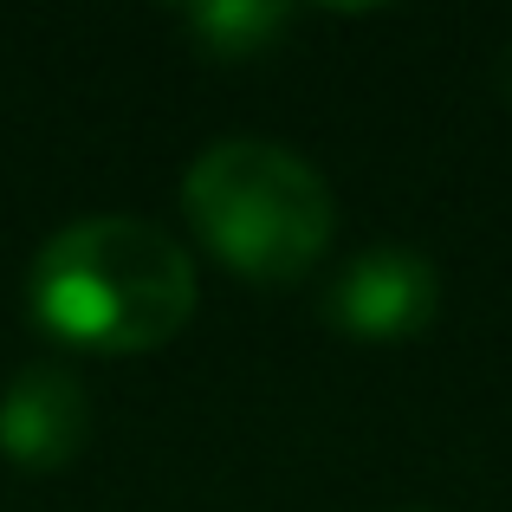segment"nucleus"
<instances>
[{"mask_svg":"<svg viewBox=\"0 0 512 512\" xmlns=\"http://www.w3.org/2000/svg\"><path fill=\"white\" fill-rule=\"evenodd\" d=\"M26 299L52 338L143 357L195 318V260L143 214H85L33 253Z\"/></svg>","mask_w":512,"mask_h":512,"instance_id":"obj_1","label":"nucleus"},{"mask_svg":"<svg viewBox=\"0 0 512 512\" xmlns=\"http://www.w3.org/2000/svg\"><path fill=\"white\" fill-rule=\"evenodd\" d=\"M182 208L201 247L240 279L292 286L331 247V188L299 150L266 137H227L188 163Z\"/></svg>","mask_w":512,"mask_h":512,"instance_id":"obj_2","label":"nucleus"},{"mask_svg":"<svg viewBox=\"0 0 512 512\" xmlns=\"http://www.w3.org/2000/svg\"><path fill=\"white\" fill-rule=\"evenodd\" d=\"M435 305L441 279L415 247H363L325 292V318L350 338H409L435 318Z\"/></svg>","mask_w":512,"mask_h":512,"instance_id":"obj_3","label":"nucleus"},{"mask_svg":"<svg viewBox=\"0 0 512 512\" xmlns=\"http://www.w3.org/2000/svg\"><path fill=\"white\" fill-rule=\"evenodd\" d=\"M91 435V396L65 363H26L0 389V454L33 474L65 467Z\"/></svg>","mask_w":512,"mask_h":512,"instance_id":"obj_4","label":"nucleus"},{"mask_svg":"<svg viewBox=\"0 0 512 512\" xmlns=\"http://www.w3.org/2000/svg\"><path fill=\"white\" fill-rule=\"evenodd\" d=\"M188 26L201 33V46L221 52V59H247V52H266L286 26V7H253V0H221V7H195Z\"/></svg>","mask_w":512,"mask_h":512,"instance_id":"obj_5","label":"nucleus"}]
</instances>
